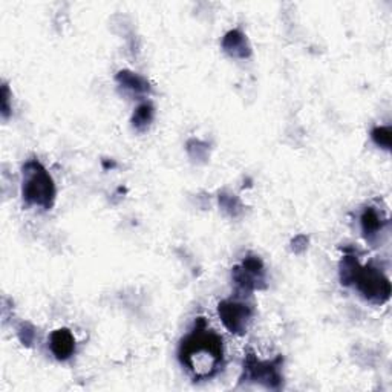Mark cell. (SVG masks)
Instances as JSON below:
<instances>
[{
	"label": "cell",
	"mask_w": 392,
	"mask_h": 392,
	"mask_svg": "<svg viewBox=\"0 0 392 392\" xmlns=\"http://www.w3.org/2000/svg\"><path fill=\"white\" fill-rule=\"evenodd\" d=\"M360 267V262L356 254H345L340 262V282L342 285H353L357 270Z\"/></svg>",
	"instance_id": "11"
},
{
	"label": "cell",
	"mask_w": 392,
	"mask_h": 392,
	"mask_svg": "<svg viewBox=\"0 0 392 392\" xmlns=\"http://www.w3.org/2000/svg\"><path fill=\"white\" fill-rule=\"evenodd\" d=\"M222 48L224 51L230 54L231 57L236 59H247L250 55V46L247 42L245 34L239 29L228 31V33L222 38Z\"/></svg>",
	"instance_id": "9"
},
{
	"label": "cell",
	"mask_w": 392,
	"mask_h": 392,
	"mask_svg": "<svg viewBox=\"0 0 392 392\" xmlns=\"http://www.w3.org/2000/svg\"><path fill=\"white\" fill-rule=\"evenodd\" d=\"M371 138L372 141L377 144L379 147L385 149V150H391L392 146V129L389 126H377L374 127L371 132Z\"/></svg>",
	"instance_id": "13"
},
{
	"label": "cell",
	"mask_w": 392,
	"mask_h": 392,
	"mask_svg": "<svg viewBox=\"0 0 392 392\" xmlns=\"http://www.w3.org/2000/svg\"><path fill=\"white\" fill-rule=\"evenodd\" d=\"M154 115H155L154 106H152L150 103H141V105L135 109L132 115V126L138 131L147 129L150 123L154 122Z\"/></svg>",
	"instance_id": "12"
},
{
	"label": "cell",
	"mask_w": 392,
	"mask_h": 392,
	"mask_svg": "<svg viewBox=\"0 0 392 392\" xmlns=\"http://www.w3.org/2000/svg\"><path fill=\"white\" fill-rule=\"evenodd\" d=\"M36 337V333H34V328L31 326L29 324H22L19 328V339L23 343V345L29 347L31 343L34 342Z\"/></svg>",
	"instance_id": "15"
},
{
	"label": "cell",
	"mask_w": 392,
	"mask_h": 392,
	"mask_svg": "<svg viewBox=\"0 0 392 392\" xmlns=\"http://www.w3.org/2000/svg\"><path fill=\"white\" fill-rule=\"evenodd\" d=\"M22 195L27 204L43 210L52 209L55 203V184L43 164L37 159H29L23 166Z\"/></svg>",
	"instance_id": "2"
},
{
	"label": "cell",
	"mask_w": 392,
	"mask_h": 392,
	"mask_svg": "<svg viewBox=\"0 0 392 392\" xmlns=\"http://www.w3.org/2000/svg\"><path fill=\"white\" fill-rule=\"evenodd\" d=\"M307 244H308V238H307V236H303V238H302V236H298V238H296L294 241H293V250H294V252H298V253H299V252H303V250H305L307 247H308Z\"/></svg>",
	"instance_id": "17"
},
{
	"label": "cell",
	"mask_w": 392,
	"mask_h": 392,
	"mask_svg": "<svg viewBox=\"0 0 392 392\" xmlns=\"http://www.w3.org/2000/svg\"><path fill=\"white\" fill-rule=\"evenodd\" d=\"M178 356L182 366H186L196 380L212 379L222 370V339L207 328L204 317H199L194 330L181 340Z\"/></svg>",
	"instance_id": "1"
},
{
	"label": "cell",
	"mask_w": 392,
	"mask_h": 392,
	"mask_svg": "<svg viewBox=\"0 0 392 392\" xmlns=\"http://www.w3.org/2000/svg\"><path fill=\"white\" fill-rule=\"evenodd\" d=\"M10 89L8 86L3 85L2 86V115L3 118H8V115L11 114V106H10Z\"/></svg>",
	"instance_id": "16"
},
{
	"label": "cell",
	"mask_w": 392,
	"mask_h": 392,
	"mask_svg": "<svg viewBox=\"0 0 392 392\" xmlns=\"http://www.w3.org/2000/svg\"><path fill=\"white\" fill-rule=\"evenodd\" d=\"M50 349L52 356L60 362L69 360L75 353L74 334L68 328H60V330L52 331L50 335Z\"/></svg>",
	"instance_id": "7"
},
{
	"label": "cell",
	"mask_w": 392,
	"mask_h": 392,
	"mask_svg": "<svg viewBox=\"0 0 392 392\" xmlns=\"http://www.w3.org/2000/svg\"><path fill=\"white\" fill-rule=\"evenodd\" d=\"M353 285L366 300L375 305H383L391 298L389 277L374 263L358 267Z\"/></svg>",
	"instance_id": "3"
},
{
	"label": "cell",
	"mask_w": 392,
	"mask_h": 392,
	"mask_svg": "<svg viewBox=\"0 0 392 392\" xmlns=\"http://www.w3.org/2000/svg\"><path fill=\"white\" fill-rule=\"evenodd\" d=\"M386 224L388 219L382 213H379L377 209H374V207H366L362 215H360V226H362L363 236L370 242H374L379 238Z\"/></svg>",
	"instance_id": "8"
},
{
	"label": "cell",
	"mask_w": 392,
	"mask_h": 392,
	"mask_svg": "<svg viewBox=\"0 0 392 392\" xmlns=\"http://www.w3.org/2000/svg\"><path fill=\"white\" fill-rule=\"evenodd\" d=\"M117 83L124 87L126 91H129L132 94L137 95H144L150 91V86L147 83L146 78H143L138 74H133L131 71H119L117 74Z\"/></svg>",
	"instance_id": "10"
},
{
	"label": "cell",
	"mask_w": 392,
	"mask_h": 392,
	"mask_svg": "<svg viewBox=\"0 0 392 392\" xmlns=\"http://www.w3.org/2000/svg\"><path fill=\"white\" fill-rule=\"evenodd\" d=\"M231 276H233V282L242 293H252L266 288V267L254 254H249L241 266H236Z\"/></svg>",
	"instance_id": "6"
},
{
	"label": "cell",
	"mask_w": 392,
	"mask_h": 392,
	"mask_svg": "<svg viewBox=\"0 0 392 392\" xmlns=\"http://www.w3.org/2000/svg\"><path fill=\"white\" fill-rule=\"evenodd\" d=\"M219 204L226 212H228L231 216H236L239 212H241V203L235 195H227V194H221L219 195Z\"/></svg>",
	"instance_id": "14"
},
{
	"label": "cell",
	"mask_w": 392,
	"mask_h": 392,
	"mask_svg": "<svg viewBox=\"0 0 392 392\" xmlns=\"http://www.w3.org/2000/svg\"><path fill=\"white\" fill-rule=\"evenodd\" d=\"M284 362L282 357H277L271 362L259 360L253 353H249L244 360V382H254L270 389H279L282 385V375L279 366Z\"/></svg>",
	"instance_id": "4"
},
{
	"label": "cell",
	"mask_w": 392,
	"mask_h": 392,
	"mask_svg": "<svg viewBox=\"0 0 392 392\" xmlns=\"http://www.w3.org/2000/svg\"><path fill=\"white\" fill-rule=\"evenodd\" d=\"M218 314L224 326L233 334H245L253 321L254 310L244 300L227 299L218 305Z\"/></svg>",
	"instance_id": "5"
}]
</instances>
